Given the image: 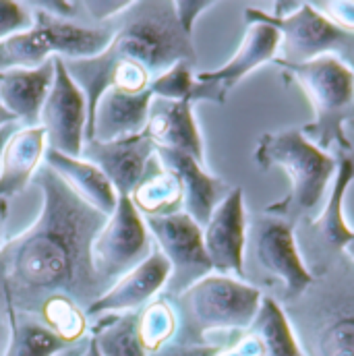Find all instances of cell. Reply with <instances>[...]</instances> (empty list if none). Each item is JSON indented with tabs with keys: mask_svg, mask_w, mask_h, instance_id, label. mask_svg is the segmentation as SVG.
Instances as JSON below:
<instances>
[{
	"mask_svg": "<svg viewBox=\"0 0 354 356\" xmlns=\"http://www.w3.org/2000/svg\"><path fill=\"white\" fill-rule=\"evenodd\" d=\"M31 182L42 191V209L27 230L0 247V315H35L52 298H69L88 313L110 288L91 261V245L108 216L46 164Z\"/></svg>",
	"mask_w": 354,
	"mask_h": 356,
	"instance_id": "obj_1",
	"label": "cell"
},
{
	"mask_svg": "<svg viewBox=\"0 0 354 356\" xmlns=\"http://www.w3.org/2000/svg\"><path fill=\"white\" fill-rule=\"evenodd\" d=\"M110 46L88 60H65L67 73L86 93L91 114L108 89L143 93L177 63H197L193 35L177 19L172 0H137L112 19ZM89 129V124H88Z\"/></svg>",
	"mask_w": 354,
	"mask_h": 356,
	"instance_id": "obj_2",
	"label": "cell"
},
{
	"mask_svg": "<svg viewBox=\"0 0 354 356\" xmlns=\"http://www.w3.org/2000/svg\"><path fill=\"white\" fill-rule=\"evenodd\" d=\"M253 162L262 170L275 166L286 172L290 191L284 199L267 205L266 213L292 226L317 218L338 170V160L313 145L298 127L262 135Z\"/></svg>",
	"mask_w": 354,
	"mask_h": 356,
	"instance_id": "obj_3",
	"label": "cell"
},
{
	"mask_svg": "<svg viewBox=\"0 0 354 356\" xmlns=\"http://www.w3.org/2000/svg\"><path fill=\"white\" fill-rule=\"evenodd\" d=\"M284 313L305 356H354V267L332 261Z\"/></svg>",
	"mask_w": 354,
	"mask_h": 356,
	"instance_id": "obj_4",
	"label": "cell"
},
{
	"mask_svg": "<svg viewBox=\"0 0 354 356\" xmlns=\"http://www.w3.org/2000/svg\"><path fill=\"white\" fill-rule=\"evenodd\" d=\"M264 292L255 284L209 273L170 298L178 313V344H207L216 338L241 334L251 327Z\"/></svg>",
	"mask_w": 354,
	"mask_h": 356,
	"instance_id": "obj_5",
	"label": "cell"
},
{
	"mask_svg": "<svg viewBox=\"0 0 354 356\" xmlns=\"http://www.w3.org/2000/svg\"><path fill=\"white\" fill-rule=\"evenodd\" d=\"M282 77L296 83L313 108V120L300 127L303 135L328 152H353L346 124L354 122V71L334 56L303 65H280Z\"/></svg>",
	"mask_w": 354,
	"mask_h": 356,
	"instance_id": "obj_6",
	"label": "cell"
},
{
	"mask_svg": "<svg viewBox=\"0 0 354 356\" xmlns=\"http://www.w3.org/2000/svg\"><path fill=\"white\" fill-rule=\"evenodd\" d=\"M245 25L267 23L280 33L277 65H303L323 56H334L354 71V33L336 27L311 2L282 19H271L259 6L245 8Z\"/></svg>",
	"mask_w": 354,
	"mask_h": 356,
	"instance_id": "obj_7",
	"label": "cell"
},
{
	"mask_svg": "<svg viewBox=\"0 0 354 356\" xmlns=\"http://www.w3.org/2000/svg\"><path fill=\"white\" fill-rule=\"evenodd\" d=\"M249 266L282 284V298L277 300L282 307L298 300L315 282L311 267L298 251L294 226L266 211L251 220L247 218L245 269Z\"/></svg>",
	"mask_w": 354,
	"mask_h": 356,
	"instance_id": "obj_8",
	"label": "cell"
},
{
	"mask_svg": "<svg viewBox=\"0 0 354 356\" xmlns=\"http://www.w3.org/2000/svg\"><path fill=\"white\" fill-rule=\"evenodd\" d=\"M154 249L156 243L147 230L145 218L137 211L131 197L118 195L116 209L108 216L91 245L95 273L112 286L118 277L143 264Z\"/></svg>",
	"mask_w": 354,
	"mask_h": 356,
	"instance_id": "obj_9",
	"label": "cell"
},
{
	"mask_svg": "<svg viewBox=\"0 0 354 356\" xmlns=\"http://www.w3.org/2000/svg\"><path fill=\"white\" fill-rule=\"evenodd\" d=\"M147 230L170 264V280L164 296L175 298L201 277L214 273L203 245V228L184 211L160 218H145Z\"/></svg>",
	"mask_w": 354,
	"mask_h": 356,
	"instance_id": "obj_10",
	"label": "cell"
},
{
	"mask_svg": "<svg viewBox=\"0 0 354 356\" xmlns=\"http://www.w3.org/2000/svg\"><path fill=\"white\" fill-rule=\"evenodd\" d=\"M88 124L86 93L67 73L63 58L54 56V81L40 114V127L46 133L48 149L71 158H81L88 141Z\"/></svg>",
	"mask_w": 354,
	"mask_h": 356,
	"instance_id": "obj_11",
	"label": "cell"
},
{
	"mask_svg": "<svg viewBox=\"0 0 354 356\" xmlns=\"http://www.w3.org/2000/svg\"><path fill=\"white\" fill-rule=\"evenodd\" d=\"M280 54V33L267 23L247 25L245 38L236 48L234 56L216 71H201L195 75V88L191 102L226 104L228 93L236 88L247 75L257 71Z\"/></svg>",
	"mask_w": 354,
	"mask_h": 356,
	"instance_id": "obj_12",
	"label": "cell"
},
{
	"mask_svg": "<svg viewBox=\"0 0 354 356\" xmlns=\"http://www.w3.org/2000/svg\"><path fill=\"white\" fill-rule=\"evenodd\" d=\"M203 245L216 273L245 280L247 209L243 186H232L203 226Z\"/></svg>",
	"mask_w": 354,
	"mask_h": 356,
	"instance_id": "obj_13",
	"label": "cell"
},
{
	"mask_svg": "<svg viewBox=\"0 0 354 356\" xmlns=\"http://www.w3.org/2000/svg\"><path fill=\"white\" fill-rule=\"evenodd\" d=\"M336 160H338V170L332 180L328 199L321 211L317 213V218L307 222L311 228V241L315 243V247H311V257L317 264H323L321 269L336 261L338 255L342 257L346 243L354 234V230H351L344 218L346 191L354 180V152H338Z\"/></svg>",
	"mask_w": 354,
	"mask_h": 356,
	"instance_id": "obj_14",
	"label": "cell"
},
{
	"mask_svg": "<svg viewBox=\"0 0 354 356\" xmlns=\"http://www.w3.org/2000/svg\"><path fill=\"white\" fill-rule=\"evenodd\" d=\"M170 264L156 247L152 255L122 277H118L106 294L95 300L88 309L89 319H97L104 315H122L137 313L154 298L164 294L166 284L170 280Z\"/></svg>",
	"mask_w": 354,
	"mask_h": 356,
	"instance_id": "obj_15",
	"label": "cell"
},
{
	"mask_svg": "<svg viewBox=\"0 0 354 356\" xmlns=\"http://www.w3.org/2000/svg\"><path fill=\"white\" fill-rule=\"evenodd\" d=\"M156 156V145L145 133L112 143L86 141L81 158L97 166L112 182L118 195H131L141 180L150 160Z\"/></svg>",
	"mask_w": 354,
	"mask_h": 356,
	"instance_id": "obj_16",
	"label": "cell"
},
{
	"mask_svg": "<svg viewBox=\"0 0 354 356\" xmlns=\"http://www.w3.org/2000/svg\"><path fill=\"white\" fill-rule=\"evenodd\" d=\"M156 156L180 180L182 211L186 216H191L203 228L209 222L216 207L228 197L232 186L226 180L209 175L201 162H197L195 158H191L186 154L156 147Z\"/></svg>",
	"mask_w": 354,
	"mask_h": 356,
	"instance_id": "obj_17",
	"label": "cell"
},
{
	"mask_svg": "<svg viewBox=\"0 0 354 356\" xmlns=\"http://www.w3.org/2000/svg\"><path fill=\"white\" fill-rule=\"evenodd\" d=\"M152 91L143 93H124L118 89H108L89 120L88 141L112 143L127 137L141 135L147 127Z\"/></svg>",
	"mask_w": 354,
	"mask_h": 356,
	"instance_id": "obj_18",
	"label": "cell"
},
{
	"mask_svg": "<svg viewBox=\"0 0 354 356\" xmlns=\"http://www.w3.org/2000/svg\"><path fill=\"white\" fill-rule=\"evenodd\" d=\"M143 133L156 147L186 154L205 164V145L193 114L191 99L170 102L154 97Z\"/></svg>",
	"mask_w": 354,
	"mask_h": 356,
	"instance_id": "obj_19",
	"label": "cell"
},
{
	"mask_svg": "<svg viewBox=\"0 0 354 356\" xmlns=\"http://www.w3.org/2000/svg\"><path fill=\"white\" fill-rule=\"evenodd\" d=\"M31 13H33L35 27L42 29V33L50 44L52 56L65 60H88L93 56H99L114 38L112 21L104 25H81V23L56 19L38 8H31Z\"/></svg>",
	"mask_w": 354,
	"mask_h": 356,
	"instance_id": "obj_20",
	"label": "cell"
},
{
	"mask_svg": "<svg viewBox=\"0 0 354 356\" xmlns=\"http://www.w3.org/2000/svg\"><path fill=\"white\" fill-rule=\"evenodd\" d=\"M54 81V58L38 69L0 73V106L19 127H40L42 106Z\"/></svg>",
	"mask_w": 354,
	"mask_h": 356,
	"instance_id": "obj_21",
	"label": "cell"
},
{
	"mask_svg": "<svg viewBox=\"0 0 354 356\" xmlns=\"http://www.w3.org/2000/svg\"><path fill=\"white\" fill-rule=\"evenodd\" d=\"M46 149L42 127H19L13 133L0 160V203H8L33 180L44 164Z\"/></svg>",
	"mask_w": 354,
	"mask_h": 356,
	"instance_id": "obj_22",
	"label": "cell"
},
{
	"mask_svg": "<svg viewBox=\"0 0 354 356\" xmlns=\"http://www.w3.org/2000/svg\"><path fill=\"white\" fill-rule=\"evenodd\" d=\"M44 164L50 166L58 177L63 178L86 203L102 211L104 216H110L116 209L118 193L112 186V182L106 175L83 158H71L65 154H58L54 149H46Z\"/></svg>",
	"mask_w": 354,
	"mask_h": 356,
	"instance_id": "obj_23",
	"label": "cell"
},
{
	"mask_svg": "<svg viewBox=\"0 0 354 356\" xmlns=\"http://www.w3.org/2000/svg\"><path fill=\"white\" fill-rule=\"evenodd\" d=\"M143 218H160L182 211V186L178 177L154 156L141 180L129 195Z\"/></svg>",
	"mask_w": 354,
	"mask_h": 356,
	"instance_id": "obj_24",
	"label": "cell"
},
{
	"mask_svg": "<svg viewBox=\"0 0 354 356\" xmlns=\"http://www.w3.org/2000/svg\"><path fill=\"white\" fill-rule=\"evenodd\" d=\"M8 321V344L2 356H58L73 346L58 338L48 325H44L35 315L6 311Z\"/></svg>",
	"mask_w": 354,
	"mask_h": 356,
	"instance_id": "obj_25",
	"label": "cell"
},
{
	"mask_svg": "<svg viewBox=\"0 0 354 356\" xmlns=\"http://www.w3.org/2000/svg\"><path fill=\"white\" fill-rule=\"evenodd\" d=\"M249 332H253L264 342L266 356H305L296 340V334L284 313V307L273 296L264 294L262 307Z\"/></svg>",
	"mask_w": 354,
	"mask_h": 356,
	"instance_id": "obj_26",
	"label": "cell"
},
{
	"mask_svg": "<svg viewBox=\"0 0 354 356\" xmlns=\"http://www.w3.org/2000/svg\"><path fill=\"white\" fill-rule=\"evenodd\" d=\"M139 313V311H137ZM137 313L104 315L89 325L102 356H150L137 332Z\"/></svg>",
	"mask_w": 354,
	"mask_h": 356,
	"instance_id": "obj_27",
	"label": "cell"
},
{
	"mask_svg": "<svg viewBox=\"0 0 354 356\" xmlns=\"http://www.w3.org/2000/svg\"><path fill=\"white\" fill-rule=\"evenodd\" d=\"M137 332L147 355H156L177 340L178 313L164 294L154 298L137 313Z\"/></svg>",
	"mask_w": 354,
	"mask_h": 356,
	"instance_id": "obj_28",
	"label": "cell"
},
{
	"mask_svg": "<svg viewBox=\"0 0 354 356\" xmlns=\"http://www.w3.org/2000/svg\"><path fill=\"white\" fill-rule=\"evenodd\" d=\"M50 58H54L50 44L35 23L27 31L0 40V73L38 69Z\"/></svg>",
	"mask_w": 354,
	"mask_h": 356,
	"instance_id": "obj_29",
	"label": "cell"
},
{
	"mask_svg": "<svg viewBox=\"0 0 354 356\" xmlns=\"http://www.w3.org/2000/svg\"><path fill=\"white\" fill-rule=\"evenodd\" d=\"M195 88V75H193V65L191 63H177L172 69L162 73L150 83V91L154 97L160 99H191V93Z\"/></svg>",
	"mask_w": 354,
	"mask_h": 356,
	"instance_id": "obj_30",
	"label": "cell"
},
{
	"mask_svg": "<svg viewBox=\"0 0 354 356\" xmlns=\"http://www.w3.org/2000/svg\"><path fill=\"white\" fill-rule=\"evenodd\" d=\"M33 13L25 2L0 0V40L33 27Z\"/></svg>",
	"mask_w": 354,
	"mask_h": 356,
	"instance_id": "obj_31",
	"label": "cell"
},
{
	"mask_svg": "<svg viewBox=\"0 0 354 356\" xmlns=\"http://www.w3.org/2000/svg\"><path fill=\"white\" fill-rule=\"evenodd\" d=\"M311 4L336 27L354 33V0H323Z\"/></svg>",
	"mask_w": 354,
	"mask_h": 356,
	"instance_id": "obj_32",
	"label": "cell"
},
{
	"mask_svg": "<svg viewBox=\"0 0 354 356\" xmlns=\"http://www.w3.org/2000/svg\"><path fill=\"white\" fill-rule=\"evenodd\" d=\"M127 6H129V2H124V0H83V10H86L88 25L110 23Z\"/></svg>",
	"mask_w": 354,
	"mask_h": 356,
	"instance_id": "obj_33",
	"label": "cell"
},
{
	"mask_svg": "<svg viewBox=\"0 0 354 356\" xmlns=\"http://www.w3.org/2000/svg\"><path fill=\"white\" fill-rule=\"evenodd\" d=\"M216 4H218V2H211V0H175V13H177V19L178 23H180V27H182L188 35H193V27H195L197 19H199L205 10L214 8Z\"/></svg>",
	"mask_w": 354,
	"mask_h": 356,
	"instance_id": "obj_34",
	"label": "cell"
},
{
	"mask_svg": "<svg viewBox=\"0 0 354 356\" xmlns=\"http://www.w3.org/2000/svg\"><path fill=\"white\" fill-rule=\"evenodd\" d=\"M216 355V344L207 342V344H178L172 342L166 348H162L160 353L152 356H214Z\"/></svg>",
	"mask_w": 354,
	"mask_h": 356,
	"instance_id": "obj_35",
	"label": "cell"
},
{
	"mask_svg": "<svg viewBox=\"0 0 354 356\" xmlns=\"http://www.w3.org/2000/svg\"><path fill=\"white\" fill-rule=\"evenodd\" d=\"M19 129L17 122H8L4 127H0V160H2V152H4V145L8 143V139L13 137V133Z\"/></svg>",
	"mask_w": 354,
	"mask_h": 356,
	"instance_id": "obj_36",
	"label": "cell"
},
{
	"mask_svg": "<svg viewBox=\"0 0 354 356\" xmlns=\"http://www.w3.org/2000/svg\"><path fill=\"white\" fill-rule=\"evenodd\" d=\"M75 356H102V355H99V350H97V346H95V340H93L91 336H88V338H86V344L77 348Z\"/></svg>",
	"mask_w": 354,
	"mask_h": 356,
	"instance_id": "obj_37",
	"label": "cell"
},
{
	"mask_svg": "<svg viewBox=\"0 0 354 356\" xmlns=\"http://www.w3.org/2000/svg\"><path fill=\"white\" fill-rule=\"evenodd\" d=\"M8 334H10V330H8V321H6V317H4V315H0V356L4 355V350H6Z\"/></svg>",
	"mask_w": 354,
	"mask_h": 356,
	"instance_id": "obj_38",
	"label": "cell"
},
{
	"mask_svg": "<svg viewBox=\"0 0 354 356\" xmlns=\"http://www.w3.org/2000/svg\"><path fill=\"white\" fill-rule=\"evenodd\" d=\"M342 255H344V259H346V261H348V264L354 267V234H353V238L346 243V247H344Z\"/></svg>",
	"mask_w": 354,
	"mask_h": 356,
	"instance_id": "obj_39",
	"label": "cell"
},
{
	"mask_svg": "<svg viewBox=\"0 0 354 356\" xmlns=\"http://www.w3.org/2000/svg\"><path fill=\"white\" fill-rule=\"evenodd\" d=\"M6 211H8V203H0V247H2V226L6 220Z\"/></svg>",
	"mask_w": 354,
	"mask_h": 356,
	"instance_id": "obj_40",
	"label": "cell"
},
{
	"mask_svg": "<svg viewBox=\"0 0 354 356\" xmlns=\"http://www.w3.org/2000/svg\"><path fill=\"white\" fill-rule=\"evenodd\" d=\"M8 122H17V120H15V118H13V116H10L6 110L0 106V127H4V124H8ZM17 124H19V122H17Z\"/></svg>",
	"mask_w": 354,
	"mask_h": 356,
	"instance_id": "obj_41",
	"label": "cell"
}]
</instances>
